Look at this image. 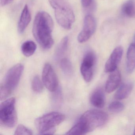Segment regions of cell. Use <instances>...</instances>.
<instances>
[{
	"label": "cell",
	"instance_id": "obj_1",
	"mask_svg": "<svg viewBox=\"0 0 135 135\" xmlns=\"http://www.w3.org/2000/svg\"><path fill=\"white\" fill-rule=\"evenodd\" d=\"M54 27L53 20L49 14L44 11L38 12L33 24V35L40 46L49 49L54 44L52 33Z\"/></svg>",
	"mask_w": 135,
	"mask_h": 135
},
{
	"label": "cell",
	"instance_id": "obj_2",
	"mask_svg": "<svg viewBox=\"0 0 135 135\" xmlns=\"http://www.w3.org/2000/svg\"><path fill=\"white\" fill-rule=\"evenodd\" d=\"M108 120L106 113L98 110H90L84 113L66 135H84L104 125Z\"/></svg>",
	"mask_w": 135,
	"mask_h": 135
},
{
	"label": "cell",
	"instance_id": "obj_3",
	"mask_svg": "<svg viewBox=\"0 0 135 135\" xmlns=\"http://www.w3.org/2000/svg\"><path fill=\"white\" fill-rule=\"evenodd\" d=\"M54 10L55 18L62 28L69 30L75 22V17L73 9L66 0H49Z\"/></svg>",
	"mask_w": 135,
	"mask_h": 135
},
{
	"label": "cell",
	"instance_id": "obj_4",
	"mask_svg": "<svg viewBox=\"0 0 135 135\" xmlns=\"http://www.w3.org/2000/svg\"><path fill=\"white\" fill-rule=\"evenodd\" d=\"M23 70V65L18 64L8 70L1 85V100H4L8 97L15 89L19 83Z\"/></svg>",
	"mask_w": 135,
	"mask_h": 135
},
{
	"label": "cell",
	"instance_id": "obj_5",
	"mask_svg": "<svg viewBox=\"0 0 135 135\" xmlns=\"http://www.w3.org/2000/svg\"><path fill=\"white\" fill-rule=\"evenodd\" d=\"M65 118V116L61 113L51 112L37 118L35 126L40 135L53 134L56 132V127Z\"/></svg>",
	"mask_w": 135,
	"mask_h": 135
},
{
	"label": "cell",
	"instance_id": "obj_6",
	"mask_svg": "<svg viewBox=\"0 0 135 135\" xmlns=\"http://www.w3.org/2000/svg\"><path fill=\"white\" fill-rule=\"evenodd\" d=\"M15 99L12 98L5 100L0 106V123L6 128L14 127L17 123Z\"/></svg>",
	"mask_w": 135,
	"mask_h": 135
},
{
	"label": "cell",
	"instance_id": "obj_7",
	"mask_svg": "<svg viewBox=\"0 0 135 135\" xmlns=\"http://www.w3.org/2000/svg\"><path fill=\"white\" fill-rule=\"evenodd\" d=\"M96 61V57L93 52L88 51L86 53L80 66V72L86 82H90L94 75V68Z\"/></svg>",
	"mask_w": 135,
	"mask_h": 135
},
{
	"label": "cell",
	"instance_id": "obj_8",
	"mask_svg": "<svg viewBox=\"0 0 135 135\" xmlns=\"http://www.w3.org/2000/svg\"><path fill=\"white\" fill-rule=\"evenodd\" d=\"M42 82L46 88L51 92L58 88V83L56 75L51 65L47 63L43 68L42 73Z\"/></svg>",
	"mask_w": 135,
	"mask_h": 135
},
{
	"label": "cell",
	"instance_id": "obj_9",
	"mask_svg": "<svg viewBox=\"0 0 135 135\" xmlns=\"http://www.w3.org/2000/svg\"><path fill=\"white\" fill-rule=\"evenodd\" d=\"M96 28V21L94 18L91 15L86 16L84 20L83 29L77 37L78 42L83 43L88 41L94 33Z\"/></svg>",
	"mask_w": 135,
	"mask_h": 135
},
{
	"label": "cell",
	"instance_id": "obj_10",
	"mask_svg": "<svg viewBox=\"0 0 135 135\" xmlns=\"http://www.w3.org/2000/svg\"><path fill=\"white\" fill-rule=\"evenodd\" d=\"M123 53V49L121 46H117L115 48L106 62L105 66V72L110 73L117 69L118 65L120 62Z\"/></svg>",
	"mask_w": 135,
	"mask_h": 135
},
{
	"label": "cell",
	"instance_id": "obj_11",
	"mask_svg": "<svg viewBox=\"0 0 135 135\" xmlns=\"http://www.w3.org/2000/svg\"><path fill=\"white\" fill-rule=\"evenodd\" d=\"M121 80L120 73L118 69L110 73L106 83L105 90L107 93H110L114 91L120 85Z\"/></svg>",
	"mask_w": 135,
	"mask_h": 135
},
{
	"label": "cell",
	"instance_id": "obj_12",
	"mask_svg": "<svg viewBox=\"0 0 135 135\" xmlns=\"http://www.w3.org/2000/svg\"><path fill=\"white\" fill-rule=\"evenodd\" d=\"M31 20V15L27 4L24 6L18 23V32L23 33L28 26Z\"/></svg>",
	"mask_w": 135,
	"mask_h": 135
},
{
	"label": "cell",
	"instance_id": "obj_13",
	"mask_svg": "<svg viewBox=\"0 0 135 135\" xmlns=\"http://www.w3.org/2000/svg\"><path fill=\"white\" fill-rule=\"evenodd\" d=\"M105 95L101 88L95 90L90 97V102L94 106L98 108H102L105 104Z\"/></svg>",
	"mask_w": 135,
	"mask_h": 135
},
{
	"label": "cell",
	"instance_id": "obj_14",
	"mask_svg": "<svg viewBox=\"0 0 135 135\" xmlns=\"http://www.w3.org/2000/svg\"><path fill=\"white\" fill-rule=\"evenodd\" d=\"M133 88V84L131 82L123 83L115 93L114 97L116 99L122 100L128 98Z\"/></svg>",
	"mask_w": 135,
	"mask_h": 135
},
{
	"label": "cell",
	"instance_id": "obj_15",
	"mask_svg": "<svg viewBox=\"0 0 135 135\" xmlns=\"http://www.w3.org/2000/svg\"><path fill=\"white\" fill-rule=\"evenodd\" d=\"M135 69V43L129 45L127 53L126 69L129 73L132 72Z\"/></svg>",
	"mask_w": 135,
	"mask_h": 135
},
{
	"label": "cell",
	"instance_id": "obj_16",
	"mask_svg": "<svg viewBox=\"0 0 135 135\" xmlns=\"http://www.w3.org/2000/svg\"><path fill=\"white\" fill-rule=\"evenodd\" d=\"M122 12L126 16L133 18L135 16V2L134 0H128L122 6Z\"/></svg>",
	"mask_w": 135,
	"mask_h": 135
},
{
	"label": "cell",
	"instance_id": "obj_17",
	"mask_svg": "<svg viewBox=\"0 0 135 135\" xmlns=\"http://www.w3.org/2000/svg\"><path fill=\"white\" fill-rule=\"evenodd\" d=\"M69 38L68 36L64 37L57 46L56 52L55 57L57 60L62 57L67 51L68 46Z\"/></svg>",
	"mask_w": 135,
	"mask_h": 135
},
{
	"label": "cell",
	"instance_id": "obj_18",
	"mask_svg": "<svg viewBox=\"0 0 135 135\" xmlns=\"http://www.w3.org/2000/svg\"><path fill=\"white\" fill-rule=\"evenodd\" d=\"M37 45L32 41H27L22 45L21 50L23 54L26 57L32 56L37 49Z\"/></svg>",
	"mask_w": 135,
	"mask_h": 135
},
{
	"label": "cell",
	"instance_id": "obj_19",
	"mask_svg": "<svg viewBox=\"0 0 135 135\" xmlns=\"http://www.w3.org/2000/svg\"><path fill=\"white\" fill-rule=\"evenodd\" d=\"M60 68L64 74L67 76L72 75L73 68L72 65L69 59L64 58L61 59L60 62Z\"/></svg>",
	"mask_w": 135,
	"mask_h": 135
},
{
	"label": "cell",
	"instance_id": "obj_20",
	"mask_svg": "<svg viewBox=\"0 0 135 135\" xmlns=\"http://www.w3.org/2000/svg\"><path fill=\"white\" fill-rule=\"evenodd\" d=\"M124 107L123 103L118 101H115L111 103L109 105L108 109L112 113H120L124 109Z\"/></svg>",
	"mask_w": 135,
	"mask_h": 135
},
{
	"label": "cell",
	"instance_id": "obj_21",
	"mask_svg": "<svg viewBox=\"0 0 135 135\" xmlns=\"http://www.w3.org/2000/svg\"><path fill=\"white\" fill-rule=\"evenodd\" d=\"M32 88L33 90L36 93H40L43 90V85L37 76H34L32 81Z\"/></svg>",
	"mask_w": 135,
	"mask_h": 135
},
{
	"label": "cell",
	"instance_id": "obj_22",
	"mask_svg": "<svg viewBox=\"0 0 135 135\" xmlns=\"http://www.w3.org/2000/svg\"><path fill=\"white\" fill-rule=\"evenodd\" d=\"M53 92L54 93L52 97L53 104L56 107L59 106L62 101V91L58 88L56 90Z\"/></svg>",
	"mask_w": 135,
	"mask_h": 135
},
{
	"label": "cell",
	"instance_id": "obj_23",
	"mask_svg": "<svg viewBox=\"0 0 135 135\" xmlns=\"http://www.w3.org/2000/svg\"><path fill=\"white\" fill-rule=\"evenodd\" d=\"M32 134L33 132L31 129L22 124L19 125L17 127L15 133V135H31Z\"/></svg>",
	"mask_w": 135,
	"mask_h": 135
},
{
	"label": "cell",
	"instance_id": "obj_24",
	"mask_svg": "<svg viewBox=\"0 0 135 135\" xmlns=\"http://www.w3.org/2000/svg\"><path fill=\"white\" fill-rule=\"evenodd\" d=\"M82 7L84 8H87L90 6L92 3V0H81Z\"/></svg>",
	"mask_w": 135,
	"mask_h": 135
},
{
	"label": "cell",
	"instance_id": "obj_25",
	"mask_svg": "<svg viewBox=\"0 0 135 135\" xmlns=\"http://www.w3.org/2000/svg\"><path fill=\"white\" fill-rule=\"evenodd\" d=\"M14 1V0H1V5L2 7H4L11 3Z\"/></svg>",
	"mask_w": 135,
	"mask_h": 135
},
{
	"label": "cell",
	"instance_id": "obj_26",
	"mask_svg": "<svg viewBox=\"0 0 135 135\" xmlns=\"http://www.w3.org/2000/svg\"><path fill=\"white\" fill-rule=\"evenodd\" d=\"M133 40H134V43H135V34L134 35V37H133Z\"/></svg>",
	"mask_w": 135,
	"mask_h": 135
},
{
	"label": "cell",
	"instance_id": "obj_27",
	"mask_svg": "<svg viewBox=\"0 0 135 135\" xmlns=\"http://www.w3.org/2000/svg\"><path fill=\"white\" fill-rule=\"evenodd\" d=\"M133 135H135V129H134V132H133Z\"/></svg>",
	"mask_w": 135,
	"mask_h": 135
}]
</instances>
